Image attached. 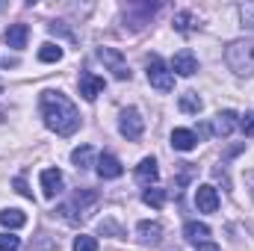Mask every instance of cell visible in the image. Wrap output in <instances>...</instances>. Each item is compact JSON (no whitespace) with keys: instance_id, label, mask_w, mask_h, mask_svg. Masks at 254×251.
Here are the masks:
<instances>
[{"instance_id":"cell-30","label":"cell","mask_w":254,"mask_h":251,"mask_svg":"<svg viewBox=\"0 0 254 251\" xmlns=\"http://www.w3.org/2000/svg\"><path fill=\"white\" fill-rule=\"evenodd\" d=\"M101 234H116V237H122V228H119L116 222H104V225H101Z\"/></svg>"},{"instance_id":"cell-17","label":"cell","mask_w":254,"mask_h":251,"mask_svg":"<svg viewBox=\"0 0 254 251\" xmlns=\"http://www.w3.org/2000/svg\"><path fill=\"white\" fill-rule=\"evenodd\" d=\"M195 145H198V136L192 130H187V127H175L172 130V148L175 151H192Z\"/></svg>"},{"instance_id":"cell-13","label":"cell","mask_w":254,"mask_h":251,"mask_svg":"<svg viewBox=\"0 0 254 251\" xmlns=\"http://www.w3.org/2000/svg\"><path fill=\"white\" fill-rule=\"evenodd\" d=\"M63 189H65V178L60 169H45L42 172V192H45V198H57Z\"/></svg>"},{"instance_id":"cell-10","label":"cell","mask_w":254,"mask_h":251,"mask_svg":"<svg viewBox=\"0 0 254 251\" xmlns=\"http://www.w3.org/2000/svg\"><path fill=\"white\" fill-rule=\"evenodd\" d=\"M240 125V116L234 113V110H222V113H216L213 116V122H210V130L216 133V136H231L234 130Z\"/></svg>"},{"instance_id":"cell-34","label":"cell","mask_w":254,"mask_h":251,"mask_svg":"<svg viewBox=\"0 0 254 251\" xmlns=\"http://www.w3.org/2000/svg\"><path fill=\"white\" fill-rule=\"evenodd\" d=\"M0 92H3V89H0Z\"/></svg>"},{"instance_id":"cell-7","label":"cell","mask_w":254,"mask_h":251,"mask_svg":"<svg viewBox=\"0 0 254 251\" xmlns=\"http://www.w3.org/2000/svg\"><path fill=\"white\" fill-rule=\"evenodd\" d=\"M104 77H98V74H92V71H80V77H77V89H80V98L83 101H95L101 92H104Z\"/></svg>"},{"instance_id":"cell-9","label":"cell","mask_w":254,"mask_h":251,"mask_svg":"<svg viewBox=\"0 0 254 251\" xmlns=\"http://www.w3.org/2000/svg\"><path fill=\"white\" fill-rule=\"evenodd\" d=\"M195 207H198V213H216L219 210V192H216V187L201 184L195 189Z\"/></svg>"},{"instance_id":"cell-27","label":"cell","mask_w":254,"mask_h":251,"mask_svg":"<svg viewBox=\"0 0 254 251\" xmlns=\"http://www.w3.org/2000/svg\"><path fill=\"white\" fill-rule=\"evenodd\" d=\"M240 21H243V27L254 30V3H243L240 6Z\"/></svg>"},{"instance_id":"cell-4","label":"cell","mask_w":254,"mask_h":251,"mask_svg":"<svg viewBox=\"0 0 254 251\" xmlns=\"http://www.w3.org/2000/svg\"><path fill=\"white\" fill-rule=\"evenodd\" d=\"M119 133L125 136L127 142H136L142 133H145V119L136 107H125L122 116H119Z\"/></svg>"},{"instance_id":"cell-8","label":"cell","mask_w":254,"mask_h":251,"mask_svg":"<svg viewBox=\"0 0 254 251\" xmlns=\"http://www.w3.org/2000/svg\"><path fill=\"white\" fill-rule=\"evenodd\" d=\"M172 74H178V77H192L195 71H198V57L192 54L190 48H184V51H178L175 57H172Z\"/></svg>"},{"instance_id":"cell-22","label":"cell","mask_w":254,"mask_h":251,"mask_svg":"<svg viewBox=\"0 0 254 251\" xmlns=\"http://www.w3.org/2000/svg\"><path fill=\"white\" fill-rule=\"evenodd\" d=\"M142 201H145L148 207L160 210V207L166 204V189H160V187H148L145 192H142Z\"/></svg>"},{"instance_id":"cell-28","label":"cell","mask_w":254,"mask_h":251,"mask_svg":"<svg viewBox=\"0 0 254 251\" xmlns=\"http://www.w3.org/2000/svg\"><path fill=\"white\" fill-rule=\"evenodd\" d=\"M240 130H243L246 136H254V113H246V116L240 119Z\"/></svg>"},{"instance_id":"cell-14","label":"cell","mask_w":254,"mask_h":251,"mask_svg":"<svg viewBox=\"0 0 254 251\" xmlns=\"http://www.w3.org/2000/svg\"><path fill=\"white\" fill-rule=\"evenodd\" d=\"M157 178H160L157 160H154V157H145V160L136 166V181H139L142 187H154V184H157Z\"/></svg>"},{"instance_id":"cell-31","label":"cell","mask_w":254,"mask_h":251,"mask_svg":"<svg viewBox=\"0 0 254 251\" xmlns=\"http://www.w3.org/2000/svg\"><path fill=\"white\" fill-rule=\"evenodd\" d=\"M15 189H18V192H21L24 198H33V192L27 189V181H24V178H15Z\"/></svg>"},{"instance_id":"cell-33","label":"cell","mask_w":254,"mask_h":251,"mask_svg":"<svg viewBox=\"0 0 254 251\" xmlns=\"http://www.w3.org/2000/svg\"><path fill=\"white\" fill-rule=\"evenodd\" d=\"M246 184H249L252 192H254V169H252V172H246Z\"/></svg>"},{"instance_id":"cell-26","label":"cell","mask_w":254,"mask_h":251,"mask_svg":"<svg viewBox=\"0 0 254 251\" xmlns=\"http://www.w3.org/2000/svg\"><path fill=\"white\" fill-rule=\"evenodd\" d=\"M74 251H98V240H95V237L80 234V237L74 240Z\"/></svg>"},{"instance_id":"cell-20","label":"cell","mask_w":254,"mask_h":251,"mask_svg":"<svg viewBox=\"0 0 254 251\" xmlns=\"http://www.w3.org/2000/svg\"><path fill=\"white\" fill-rule=\"evenodd\" d=\"M184 237L195 243V246H201V243H207L210 240V228L204 225V222H187L184 225Z\"/></svg>"},{"instance_id":"cell-6","label":"cell","mask_w":254,"mask_h":251,"mask_svg":"<svg viewBox=\"0 0 254 251\" xmlns=\"http://www.w3.org/2000/svg\"><path fill=\"white\" fill-rule=\"evenodd\" d=\"M160 9V3H130L125 12V27L130 30H142L148 21H151V15Z\"/></svg>"},{"instance_id":"cell-18","label":"cell","mask_w":254,"mask_h":251,"mask_svg":"<svg viewBox=\"0 0 254 251\" xmlns=\"http://www.w3.org/2000/svg\"><path fill=\"white\" fill-rule=\"evenodd\" d=\"M71 163H74L80 172L92 169V166H95V148H92V145H80V148H74V151H71Z\"/></svg>"},{"instance_id":"cell-21","label":"cell","mask_w":254,"mask_h":251,"mask_svg":"<svg viewBox=\"0 0 254 251\" xmlns=\"http://www.w3.org/2000/svg\"><path fill=\"white\" fill-rule=\"evenodd\" d=\"M178 104H181V110H184V113H190V116H198V113H201V107H204V101L198 98V92H184V95L178 98Z\"/></svg>"},{"instance_id":"cell-23","label":"cell","mask_w":254,"mask_h":251,"mask_svg":"<svg viewBox=\"0 0 254 251\" xmlns=\"http://www.w3.org/2000/svg\"><path fill=\"white\" fill-rule=\"evenodd\" d=\"M39 60H42V63H60V60H63V48L54 45V42H45V45L39 48Z\"/></svg>"},{"instance_id":"cell-32","label":"cell","mask_w":254,"mask_h":251,"mask_svg":"<svg viewBox=\"0 0 254 251\" xmlns=\"http://www.w3.org/2000/svg\"><path fill=\"white\" fill-rule=\"evenodd\" d=\"M198 251H222L219 246H213V243H201V246H195Z\"/></svg>"},{"instance_id":"cell-29","label":"cell","mask_w":254,"mask_h":251,"mask_svg":"<svg viewBox=\"0 0 254 251\" xmlns=\"http://www.w3.org/2000/svg\"><path fill=\"white\" fill-rule=\"evenodd\" d=\"M51 33H54V36L60 33V36H68V39H74V33H71V30L65 27L63 21H54V24H51Z\"/></svg>"},{"instance_id":"cell-2","label":"cell","mask_w":254,"mask_h":251,"mask_svg":"<svg viewBox=\"0 0 254 251\" xmlns=\"http://www.w3.org/2000/svg\"><path fill=\"white\" fill-rule=\"evenodd\" d=\"M225 63L231 65V71H234V74H240V77L254 74V39L231 42V45H228V51H225Z\"/></svg>"},{"instance_id":"cell-19","label":"cell","mask_w":254,"mask_h":251,"mask_svg":"<svg viewBox=\"0 0 254 251\" xmlns=\"http://www.w3.org/2000/svg\"><path fill=\"white\" fill-rule=\"evenodd\" d=\"M0 225L6 231H18V228L27 225V216L21 210H15V207H6V210H0Z\"/></svg>"},{"instance_id":"cell-12","label":"cell","mask_w":254,"mask_h":251,"mask_svg":"<svg viewBox=\"0 0 254 251\" xmlns=\"http://www.w3.org/2000/svg\"><path fill=\"white\" fill-rule=\"evenodd\" d=\"M136 237H139L142 246H160V243H163V225L145 219V222L136 225Z\"/></svg>"},{"instance_id":"cell-25","label":"cell","mask_w":254,"mask_h":251,"mask_svg":"<svg viewBox=\"0 0 254 251\" xmlns=\"http://www.w3.org/2000/svg\"><path fill=\"white\" fill-rule=\"evenodd\" d=\"M21 249V237H15L12 231H3L0 234V251H18Z\"/></svg>"},{"instance_id":"cell-3","label":"cell","mask_w":254,"mask_h":251,"mask_svg":"<svg viewBox=\"0 0 254 251\" xmlns=\"http://www.w3.org/2000/svg\"><path fill=\"white\" fill-rule=\"evenodd\" d=\"M148 83L157 89V92H172L175 89V74H172V68L163 63L160 57H151L148 60Z\"/></svg>"},{"instance_id":"cell-1","label":"cell","mask_w":254,"mask_h":251,"mask_svg":"<svg viewBox=\"0 0 254 251\" xmlns=\"http://www.w3.org/2000/svg\"><path fill=\"white\" fill-rule=\"evenodd\" d=\"M39 113L45 119V127L54 130L57 136H71L77 133L83 119H80V110L65 98L60 89H45L39 95Z\"/></svg>"},{"instance_id":"cell-24","label":"cell","mask_w":254,"mask_h":251,"mask_svg":"<svg viewBox=\"0 0 254 251\" xmlns=\"http://www.w3.org/2000/svg\"><path fill=\"white\" fill-rule=\"evenodd\" d=\"M195 24H198V18H195L192 12H178L175 21H172V27H175L178 33H190V30H195Z\"/></svg>"},{"instance_id":"cell-11","label":"cell","mask_w":254,"mask_h":251,"mask_svg":"<svg viewBox=\"0 0 254 251\" xmlns=\"http://www.w3.org/2000/svg\"><path fill=\"white\" fill-rule=\"evenodd\" d=\"M95 169H98V175H101L104 181H116V178H122V175H125L122 160H119V157H113V154H101V157H98V163H95Z\"/></svg>"},{"instance_id":"cell-15","label":"cell","mask_w":254,"mask_h":251,"mask_svg":"<svg viewBox=\"0 0 254 251\" xmlns=\"http://www.w3.org/2000/svg\"><path fill=\"white\" fill-rule=\"evenodd\" d=\"M27 39H30V27L27 24H12L6 30V48H12V51H24Z\"/></svg>"},{"instance_id":"cell-5","label":"cell","mask_w":254,"mask_h":251,"mask_svg":"<svg viewBox=\"0 0 254 251\" xmlns=\"http://www.w3.org/2000/svg\"><path fill=\"white\" fill-rule=\"evenodd\" d=\"M98 60L107 65V71H113L116 80H130V65L119 48H98Z\"/></svg>"},{"instance_id":"cell-16","label":"cell","mask_w":254,"mask_h":251,"mask_svg":"<svg viewBox=\"0 0 254 251\" xmlns=\"http://www.w3.org/2000/svg\"><path fill=\"white\" fill-rule=\"evenodd\" d=\"M95 204H98L95 189H77V195L71 201V210H80V219H83V216H89V207H95Z\"/></svg>"}]
</instances>
